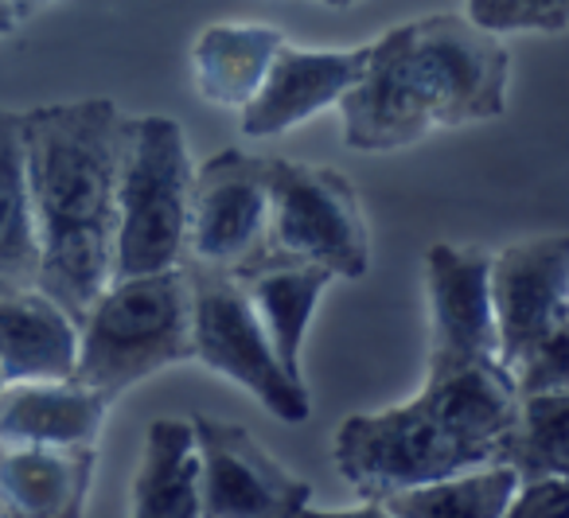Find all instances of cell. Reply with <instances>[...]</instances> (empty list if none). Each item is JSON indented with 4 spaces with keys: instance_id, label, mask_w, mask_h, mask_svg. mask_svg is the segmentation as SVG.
Wrapping results in <instances>:
<instances>
[{
    "instance_id": "24",
    "label": "cell",
    "mask_w": 569,
    "mask_h": 518,
    "mask_svg": "<svg viewBox=\"0 0 569 518\" xmlns=\"http://www.w3.org/2000/svg\"><path fill=\"white\" fill-rule=\"evenodd\" d=\"M519 398H538V394H569V328L553 331L538 347H530L522 359L507 367Z\"/></svg>"
},
{
    "instance_id": "4",
    "label": "cell",
    "mask_w": 569,
    "mask_h": 518,
    "mask_svg": "<svg viewBox=\"0 0 569 518\" xmlns=\"http://www.w3.org/2000/svg\"><path fill=\"white\" fill-rule=\"evenodd\" d=\"M332 460L367 502H382L398 491L491 468L499 456L460 437L441 409L418 394L402 406L348 417L336 429Z\"/></svg>"
},
{
    "instance_id": "20",
    "label": "cell",
    "mask_w": 569,
    "mask_h": 518,
    "mask_svg": "<svg viewBox=\"0 0 569 518\" xmlns=\"http://www.w3.org/2000/svg\"><path fill=\"white\" fill-rule=\"evenodd\" d=\"M133 518H199V452L191 421L160 417L144 432Z\"/></svg>"
},
{
    "instance_id": "3",
    "label": "cell",
    "mask_w": 569,
    "mask_h": 518,
    "mask_svg": "<svg viewBox=\"0 0 569 518\" xmlns=\"http://www.w3.org/2000/svg\"><path fill=\"white\" fill-rule=\"evenodd\" d=\"M188 137L176 118H121L113 281L180 269L191 203Z\"/></svg>"
},
{
    "instance_id": "22",
    "label": "cell",
    "mask_w": 569,
    "mask_h": 518,
    "mask_svg": "<svg viewBox=\"0 0 569 518\" xmlns=\"http://www.w3.org/2000/svg\"><path fill=\"white\" fill-rule=\"evenodd\" d=\"M515 487H519L515 471L491 464V468L465 471L441 484L398 491L382 499V510L390 518H503Z\"/></svg>"
},
{
    "instance_id": "30",
    "label": "cell",
    "mask_w": 569,
    "mask_h": 518,
    "mask_svg": "<svg viewBox=\"0 0 569 518\" xmlns=\"http://www.w3.org/2000/svg\"><path fill=\"white\" fill-rule=\"evenodd\" d=\"M4 386H9V382H4V370H0V390H4Z\"/></svg>"
},
{
    "instance_id": "25",
    "label": "cell",
    "mask_w": 569,
    "mask_h": 518,
    "mask_svg": "<svg viewBox=\"0 0 569 518\" xmlns=\"http://www.w3.org/2000/svg\"><path fill=\"white\" fill-rule=\"evenodd\" d=\"M569 484L566 479H535L519 484L503 518H566Z\"/></svg>"
},
{
    "instance_id": "11",
    "label": "cell",
    "mask_w": 569,
    "mask_h": 518,
    "mask_svg": "<svg viewBox=\"0 0 569 518\" xmlns=\"http://www.w3.org/2000/svg\"><path fill=\"white\" fill-rule=\"evenodd\" d=\"M429 370L499 359L491 316V250L437 242L426 253Z\"/></svg>"
},
{
    "instance_id": "29",
    "label": "cell",
    "mask_w": 569,
    "mask_h": 518,
    "mask_svg": "<svg viewBox=\"0 0 569 518\" xmlns=\"http://www.w3.org/2000/svg\"><path fill=\"white\" fill-rule=\"evenodd\" d=\"M317 4H328V9H348V4H356V0H317Z\"/></svg>"
},
{
    "instance_id": "21",
    "label": "cell",
    "mask_w": 569,
    "mask_h": 518,
    "mask_svg": "<svg viewBox=\"0 0 569 518\" xmlns=\"http://www.w3.org/2000/svg\"><path fill=\"white\" fill-rule=\"evenodd\" d=\"M503 468L519 484L535 479H566L569 471V394H538L519 398V414L503 440Z\"/></svg>"
},
{
    "instance_id": "28",
    "label": "cell",
    "mask_w": 569,
    "mask_h": 518,
    "mask_svg": "<svg viewBox=\"0 0 569 518\" xmlns=\"http://www.w3.org/2000/svg\"><path fill=\"white\" fill-rule=\"evenodd\" d=\"M17 28H20L17 12H12L9 4H4V0H0V40H4V36H12Z\"/></svg>"
},
{
    "instance_id": "17",
    "label": "cell",
    "mask_w": 569,
    "mask_h": 518,
    "mask_svg": "<svg viewBox=\"0 0 569 518\" xmlns=\"http://www.w3.org/2000/svg\"><path fill=\"white\" fill-rule=\"evenodd\" d=\"M234 281H238V289H242V297L250 300L253 316H258L261 331H266L269 347H273L284 375L301 378L305 336H309L312 312H317L320 297H325V289L332 285V277L317 266H305V261H284V258H269L266 253L258 266L238 273Z\"/></svg>"
},
{
    "instance_id": "5",
    "label": "cell",
    "mask_w": 569,
    "mask_h": 518,
    "mask_svg": "<svg viewBox=\"0 0 569 518\" xmlns=\"http://www.w3.org/2000/svg\"><path fill=\"white\" fill-rule=\"evenodd\" d=\"M266 253L359 281L371 269V230L356 183L325 165L269 160Z\"/></svg>"
},
{
    "instance_id": "13",
    "label": "cell",
    "mask_w": 569,
    "mask_h": 518,
    "mask_svg": "<svg viewBox=\"0 0 569 518\" xmlns=\"http://www.w3.org/2000/svg\"><path fill=\"white\" fill-rule=\"evenodd\" d=\"M367 48L356 51H305L284 43L277 51L273 67H269L261 90L250 98L238 126L246 137H281L289 129L305 126L309 118L325 113L328 106H336L356 79L363 74Z\"/></svg>"
},
{
    "instance_id": "1",
    "label": "cell",
    "mask_w": 569,
    "mask_h": 518,
    "mask_svg": "<svg viewBox=\"0 0 569 518\" xmlns=\"http://www.w3.org/2000/svg\"><path fill=\"white\" fill-rule=\"evenodd\" d=\"M40 285L74 323L113 281L121 110L106 98L24 113Z\"/></svg>"
},
{
    "instance_id": "10",
    "label": "cell",
    "mask_w": 569,
    "mask_h": 518,
    "mask_svg": "<svg viewBox=\"0 0 569 518\" xmlns=\"http://www.w3.org/2000/svg\"><path fill=\"white\" fill-rule=\"evenodd\" d=\"M491 316L499 362L515 359L569 328V238L542 235L491 253Z\"/></svg>"
},
{
    "instance_id": "6",
    "label": "cell",
    "mask_w": 569,
    "mask_h": 518,
    "mask_svg": "<svg viewBox=\"0 0 569 518\" xmlns=\"http://www.w3.org/2000/svg\"><path fill=\"white\" fill-rule=\"evenodd\" d=\"M406 56L433 129L476 126L507 110L511 56L499 36L480 32L465 17L437 12L410 20Z\"/></svg>"
},
{
    "instance_id": "2",
    "label": "cell",
    "mask_w": 569,
    "mask_h": 518,
    "mask_svg": "<svg viewBox=\"0 0 569 518\" xmlns=\"http://www.w3.org/2000/svg\"><path fill=\"white\" fill-rule=\"evenodd\" d=\"M191 359V285L183 269L110 281L79 323L74 382L113 401L149 375Z\"/></svg>"
},
{
    "instance_id": "19",
    "label": "cell",
    "mask_w": 569,
    "mask_h": 518,
    "mask_svg": "<svg viewBox=\"0 0 569 518\" xmlns=\"http://www.w3.org/2000/svg\"><path fill=\"white\" fill-rule=\"evenodd\" d=\"M40 285L32 188H28L24 113L0 110V292Z\"/></svg>"
},
{
    "instance_id": "14",
    "label": "cell",
    "mask_w": 569,
    "mask_h": 518,
    "mask_svg": "<svg viewBox=\"0 0 569 518\" xmlns=\"http://www.w3.org/2000/svg\"><path fill=\"white\" fill-rule=\"evenodd\" d=\"M94 464V445L51 448L0 440V510L4 518H82Z\"/></svg>"
},
{
    "instance_id": "9",
    "label": "cell",
    "mask_w": 569,
    "mask_h": 518,
    "mask_svg": "<svg viewBox=\"0 0 569 518\" xmlns=\"http://www.w3.org/2000/svg\"><path fill=\"white\" fill-rule=\"evenodd\" d=\"M199 452V518H297L312 487L250 429L214 417L191 421Z\"/></svg>"
},
{
    "instance_id": "7",
    "label": "cell",
    "mask_w": 569,
    "mask_h": 518,
    "mask_svg": "<svg viewBox=\"0 0 569 518\" xmlns=\"http://www.w3.org/2000/svg\"><path fill=\"white\" fill-rule=\"evenodd\" d=\"M183 273L191 285V359L250 390L277 421H305L312 414L309 390L301 378L284 375L234 277L199 269Z\"/></svg>"
},
{
    "instance_id": "26",
    "label": "cell",
    "mask_w": 569,
    "mask_h": 518,
    "mask_svg": "<svg viewBox=\"0 0 569 518\" xmlns=\"http://www.w3.org/2000/svg\"><path fill=\"white\" fill-rule=\"evenodd\" d=\"M297 518H390V515L382 510V502H359V507H351V510H312V507H305Z\"/></svg>"
},
{
    "instance_id": "31",
    "label": "cell",
    "mask_w": 569,
    "mask_h": 518,
    "mask_svg": "<svg viewBox=\"0 0 569 518\" xmlns=\"http://www.w3.org/2000/svg\"><path fill=\"white\" fill-rule=\"evenodd\" d=\"M0 518H4V510H0Z\"/></svg>"
},
{
    "instance_id": "18",
    "label": "cell",
    "mask_w": 569,
    "mask_h": 518,
    "mask_svg": "<svg viewBox=\"0 0 569 518\" xmlns=\"http://www.w3.org/2000/svg\"><path fill=\"white\" fill-rule=\"evenodd\" d=\"M284 32L273 24H211L199 32L191 48V82L199 98L219 110L250 106L261 90L277 51L284 48Z\"/></svg>"
},
{
    "instance_id": "16",
    "label": "cell",
    "mask_w": 569,
    "mask_h": 518,
    "mask_svg": "<svg viewBox=\"0 0 569 518\" xmlns=\"http://www.w3.org/2000/svg\"><path fill=\"white\" fill-rule=\"evenodd\" d=\"M110 401L90 386L63 382H12L0 390V440L9 445L79 448L102 437Z\"/></svg>"
},
{
    "instance_id": "23",
    "label": "cell",
    "mask_w": 569,
    "mask_h": 518,
    "mask_svg": "<svg viewBox=\"0 0 569 518\" xmlns=\"http://www.w3.org/2000/svg\"><path fill=\"white\" fill-rule=\"evenodd\" d=\"M468 24L480 32H546L561 36L569 24V0H468Z\"/></svg>"
},
{
    "instance_id": "12",
    "label": "cell",
    "mask_w": 569,
    "mask_h": 518,
    "mask_svg": "<svg viewBox=\"0 0 569 518\" xmlns=\"http://www.w3.org/2000/svg\"><path fill=\"white\" fill-rule=\"evenodd\" d=\"M343 145L356 152H390L418 145L433 133V121L413 82L406 56V24L367 43V63L356 87L336 102Z\"/></svg>"
},
{
    "instance_id": "27",
    "label": "cell",
    "mask_w": 569,
    "mask_h": 518,
    "mask_svg": "<svg viewBox=\"0 0 569 518\" xmlns=\"http://www.w3.org/2000/svg\"><path fill=\"white\" fill-rule=\"evenodd\" d=\"M4 4H9V9L17 12L20 24H24L28 17H36V12H40V9H48V4H56V0H4Z\"/></svg>"
},
{
    "instance_id": "8",
    "label": "cell",
    "mask_w": 569,
    "mask_h": 518,
    "mask_svg": "<svg viewBox=\"0 0 569 518\" xmlns=\"http://www.w3.org/2000/svg\"><path fill=\"white\" fill-rule=\"evenodd\" d=\"M269 160L242 149L214 152L196 168L183 235V269L238 277L266 258Z\"/></svg>"
},
{
    "instance_id": "15",
    "label": "cell",
    "mask_w": 569,
    "mask_h": 518,
    "mask_svg": "<svg viewBox=\"0 0 569 518\" xmlns=\"http://www.w3.org/2000/svg\"><path fill=\"white\" fill-rule=\"evenodd\" d=\"M79 362V323L40 289L0 292L4 382H63Z\"/></svg>"
}]
</instances>
